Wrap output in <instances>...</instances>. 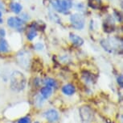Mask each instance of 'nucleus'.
I'll list each match as a JSON object with an SVG mask.
<instances>
[{"mask_svg":"<svg viewBox=\"0 0 123 123\" xmlns=\"http://www.w3.org/2000/svg\"><path fill=\"white\" fill-rule=\"evenodd\" d=\"M101 0H89V5L93 9H98L101 7Z\"/></svg>","mask_w":123,"mask_h":123,"instance_id":"nucleus-14","label":"nucleus"},{"mask_svg":"<svg viewBox=\"0 0 123 123\" xmlns=\"http://www.w3.org/2000/svg\"><path fill=\"white\" fill-rule=\"evenodd\" d=\"M35 47H36V50H43V45L41 43H37V44H36Z\"/></svg>","mask_w":123,"mask_h":123,"instance_id":"nucleus-20","label":"nucleus"},{"mask_svg":"<svg viewBox=\"0 0 123 123\" xmlns=\"http://www.w3.org/2000/svg\"><path fill=\"white\" fill-rule=\"evenodd\" d=\"M0 10H4V5L2 1H0Z\"/></svg>","mask_w":123,"mask_h":123,"instance_id":"nucleus-21","label":"nucleus"},{"mask_svg":"<svg viewBox=\"0 0 123 123\" xmlns=\"http://www.w3.org/2000/svg\"><path fill=\"white\" fill-rule=\"evenodd\" d=\"M9 50V45L8 42L5 39H0V53L4 54V53L8 52Z\"/></svg>","mask_w":123,"mask_h":123,"instance_id":"nucleus-12","label":"nucleus"},{"mask_svg":"<svg viewBox=\"0 0 123 123\" xmlns=\"http://www.w3.org/2000/svg\"><path fill=\"white\" fill-rule=\"evenodd\" d=\"M1 18H2V11H0V19H1Z\"/></svg>","mask_w":123,"mask_h":123,"instance_id":"nucleus-22","label":"nucleus"},{"mask_svg":"<svg viewBox=\"0 0 123 123\" xmlns=\"http://www.w3.org/2000/svg\"><path fill=\"white\" fill-rule=\"evenodd\" d=\"M10 81L11 89L15 92L22 91L26 86V78H25L24 75L18 71H14L11 74Z\"/></svg>","mask_w":123,"mask_h":123,"instance_id":"nucleus-1","label":"nucleus"},{"mask_svg":"<svg viewBox=\"0 0 123 123\" xmlns=\"http://www.w3.org/2000/svg\"><path fill=\"white\" fill-rule=\"evenodd\" d=\"M69 38H70V41L73 42L74 45H77V46H81L84 44V40H83L82 37H80V36L73 33H70L69 34Z\"/></svg>","mask_w":123,"mask_h":123,"instance_id":"nucleus-8","label":"nucleus"},{"mask_svg":"<svg viewBox=\"0 0 123 123\" xmlns=\"http://www.w3.org/2000/svg\"><path fill=\"white\" fill-rule=\"evenodd\" d=\"M36 36H37V31L35 28H33V29H30V30L27 34V39H28L29 41H32L33 39L36 37Z\"/></svg>","mask_w":123,"mask_h":123,"instance_id":"nucleus-13","label":"nucleus"},{"mask_svg":"<svg viewBox=\"0 0 123 123\" xmlns=\"http://www.w3.org/2000/svg\"><path fill=\"white\" fill-rule=\"evenodd\" d=\"M6 23L9 27L15 29H20L24 25V21H23L19 17H15V16L9 17L6 20Z\"/></svg>","mask_w":123,"mask_h":123,"instance_id":"nucleus-4","label":"nucleus"},{"mask_svg":"<svg viewBox=\"0 0 123 123\" xmlns=\"http://www.w3.org/2000/svg\"><path fill=\"white\" fill-rule=\"evenodd\" d=\"M45 117L47 118V120L50 122H57L59 119V113L55 109H49L46 111L44 113Z\"/></svg>","mask_w":123,"mask_h":123,"instance_id":"nucleus-7","label":"nucleus"},{"mask_svg":"<svg viewBox=\"0 0 123 123\" xmlns=\"http://www.w3.org/2000/svg\"><path fill=\"white\" fill-rule=\"evenodd\" d=\"M51 5L57 12L66 14L73 7V0H52Z\"/></svg>","mask_w":123,"mask_h":123,"instance_id":"nucleus-2","label":"nucleus"},{"mask_svg":"<svg viewBox=\"0 0 123 123\" xmlns=\"http://www.w3.org/2000/svg\"><path fill=\"white\" fill-rule=\"evenodd\" d=\"M70 23L73 29L82 30L85 26V18L81 13H73L70 16Z\"/></svg>","mask_w":123,"mask_h":123,"instance_id":"nucleus-3","label":"nucleus"},{"mask_svg":"<svg viewBox=\"0 0 123 123\" xmlns=\"http://www.w3.org/2000/svg\"><path fill=\"white\" fill-rule=\"evenodd\" d=\"M20 19H21L23 21H24V22H26V21H27V20H29V15L27 13H25V12H24V13H22L21 14V15H20Z\"/></svg>","mask_w":123,"mask_h":123,"instance_id":"nucleus-17","label":"nucleus"},{"mask_svg":"<svg viewBox=\"0 0 123 123\" xmlns=\"http://www.w3.org/2000/svg\"><path fill=\"white\" fill-rule=\"evenodd\" d=\"M10 8L12 12L15 14H19L23 10V7L19 3H17V2H14V3H11L10 5Z\"/></svg>","mask_w":123,"mask_h":123,"instance_id":"nucleus-10","label":"nucleus"},{"mask_svg":"<svg viewBox=\"0 0 123 123\" xmlns=\"http://www.w3.org/2000/svg\"><path fill=\"white\" fill-rule=\"evenodd\" d=\"M76 89L75 87L73 84H66L64 85L62 88V92H63L64 94L67 95V96H72L73 94H74Z\"/></svg>","mask_w":123,"mask_h":123,"instance_id":"nucleus-9","label":"nucleus"},{"mask_svg":"<svg viewBox=\"0 0 123 123\" xmlns=\"http://www.w3.org/2000/svg\"><path fill=\"white\" fill-rule=\"evenodd\" d=\"M6 36V31L4 29H0V39H3Z\"/></svg>","mask_w":123,"mask_h":123,"instance_id":"nucleus-18","label":"nucleus"},{"mask_svg":"<svg viewBox=\"0 0 123 123\" xmlns=\"http://www.w3.org/2000/svg\"><path fill=\"white\" fill-rule=\"evenodd\" d=\"M46 84V86L48 87H54L56 86V83L55 81L53 80L52 78H47L44 80V82H43Z\"/></svg>","mask_w":123,"mask_h":123,"instance_id":"nucleus-15","label":"nucleus"},{"mask_svg":"<svg viewBox=\"0 0 123 123\" xmlns=\"http://www.w3.org/2000/svg\"><path fill=\"white\" fill-rule=\"evenodd\" d=\"M18 123H31V119L28 117H24L20 118L19 120L18 121Z\"/></svg>","mask_w":123,"mask_h":123,"instance_id":"nucleus-16","label":"nucleus"},{"mask_svg":"<svg viewBox=\"0 0 123 123\" xmlns=\"http://www.w3.org/2000/svg\"><path fill=\"white\" fill-rule=\"evenodd\" d=\"M35 123H39V122H35Z\"/></svg>","mask_w":123,"mask_h":123,"instance_id":"nucleus-23","label":"nucleus"},{"mask_svg":"<svg viewBox=\"0 0 123 123\" xmlns=\"http://www.w3.org/2000/svg\"><path fill=\"white\" fill-rule=\"evenodd\" d=\"M117 83H119V85H120L121 87H123V84H122V75H119L117 77Z\"/></svg>","mask_w":123,"mask_h":123,"instance_id":"nucleus-19","label":"nucleus"},{"mask_svg":"<svg viewBox=\"0 0 123 123\" xmlns=\"http://www.w3.org/2000/svg\"><path fill=\"white\" fill-rule=\"evenodd\" d=\"M18 62L20 64L21 66H24L25 68H27L29 66V62L31 61L30 58V55L26 51H21L19 54H18L17 56Z\"/></svg>","mask_w":123,"mask_h":123,"instance_id":"nucleus-5","label":"nucleus"},{"mask_svg":"<svg viewBox=\"0 0 123 123\" xmlns=\"http://www.w3.org/2000/svg\"><path fill=\"white\" fill-rule=\"evenodd\" d=\"M52 87H48V86H45V87H42V88L40 89L41 96H42L43 98H45V99H48V97L52 95Z\"/></svg>","mask_w":123,"mask_h":123,"instance_id":"nucleus-11","label":"nucleus"},{"mask_svg":"<svg viewBox=\"0 0 123 123\" xmlns=\"http://www.w3.org/2000/svg\"><path fill=\"white\" fill-rule=\"evenodd\" d=\"M80 117L85 122H89L92 118V112L88 106H83L80 109Z\"/></svg>","mask_w":123,"mask_h":123,"instance_id":"nucleus-6","label":"nucleus"}]
</instances>
